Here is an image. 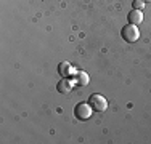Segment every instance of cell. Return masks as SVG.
Masks as SVG:
<instances>
[{
    "label": "cell",
    "mask_w": 151,
    "mask_h": 144,
    "mask_svg": "<svg viewBox=\"0 0 151 144\" xmlns=\"http://www.w3.org/2000/svg\"><path fill=\"white\" fill-rule=\"evenodd\" d=\"M74 115L79 120H88L92 115V106L88 103H77L74 106Z\"/></svg>",
    "instance_id": "6da1fadb"
},
{
    "label": "cell",
    "mask_w": 151,
    "mask_h": 144,
    "mask_svg": "<svg viewBox=\"0 0 151 144\" xmlns=\"http://www.w3.org/2000/svg\"><path fill=\"white\" fill-rule=\"evenodd\" d=\"M88 104L92 106L93 110H96V112H103V110H106L108 107V101L105 96L98 95V93H95V95H92L90 98H88Z\"/></svg>",
    "instance_id": "7a4b0ae2"
},
{
    "label": "cell",
    "mask_w": 151,
    "mask_h": 144,
    "mask_svg": "<svg viewBox=\"0 0 151 144\" xmlns=\"http://www.w3.org/2000/svg\"><path fill=\"white\" fill-rule=\"evenodd\" d=\"M140 37V32H138V27L134 26V24H127V26L122 27V38H125V42L129 43H134L138 40Z\"/></svg>",
    "instance_id": "3957f363"
},
{
    "label": "cell",
    "mask_w": 151,
    "mask_h": 144,
    "mask_svg": "<svg viewBox=\"0 0 151 144\" xmlns=\"http://www.w3.org/2000/svg\"><path fill=\"white\" fill-rule=\"evenodd\" d=\"M129 24H134V26H138V24L143 23V13L142 10H132L130 13L127 14Z\"/></svg>",
    "instance_id": "277c9868"
},
{
    "label": "cell",
    "mask_w": 151,
    "mask_h": 144,
    "mask_svg": "<svg viewBox=\"0 0 151 144\" xmlns=\"http://www.w3.org/2000/svg\"><path fill=\"white\" fill-rule=\"evenodd\" d=\"M74 86V82L71 78H61L58 83V91L60 93H69Z\"/></svg>",
    "instance_id": "5b68a950"
},
{
    "label": "cell",
    "mask_w": 151,
    "mask_h": 144,
    "mask_svg": "<svg viewBox=\"0 0 151 144\" xmlns=\"http://www.w3.org/2000/svg\"><path fill=\"white\" fill-rule=\"evenodd\" d=\"M58 72L63 77H69L71 74H76V71L73 69V66H71L69 63H61L58 66Z\"/></svg>",
    "instance_id": "8992f818"
},
{
    "label": "cell",
    "mask_w": 151,
    "mask_h": 144,
    "mask_svg": "<svg viewBox=\"0 0 151 144\" xmlns=\"http://www.w3.org/2000/svg\"><path fill=\"white\" fill-rule=\"evenodd\" d=\"M88 75L85 74V72H76L74 74V83H77V85H87L88 83Z\"/></svg>",
    "instance_id": "52a82bcc"
},
{
    "label": "cell",
    "mask_w": 151,
    "mask_h": 144,
    "mask_svg": "<svg viewBox=\"0 0 151 144\" xmlns=\"http://www.w3.org/2000/svg\"><path fill=\"white\" fill-rule=\"evenodd\" d=\"M132 6H134V10H142L143 6H145V2H143V0H134V2H132Z\"/></svg>",
    "instance_id": "ba28073f"
},
{
    "label": "cell",
    "mask_w": 151,
    "mask_h": 144,
    "mask_svg": "<svg viewBox=\"0 0 151 144\" xmlns=\"http://www.w3.org/2000/svg\"><path fill=\"white\" fill-rule=\"evenodd\" d=\"M143 2H145V3H148V2H151V0H143Z\"/></svg>",
    "instance_id": "9c48e42d"
}]
</instances>
